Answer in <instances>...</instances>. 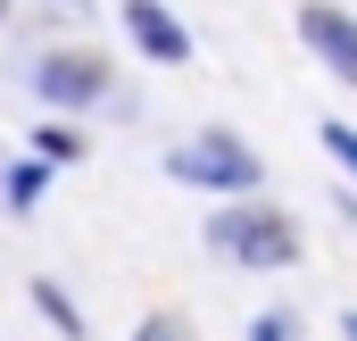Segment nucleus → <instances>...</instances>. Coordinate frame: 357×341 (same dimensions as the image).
<instances>
[{
    "mask_svg": "<svg viewBox=\"0 0 357 341\" xmlns=\"http://www.w3.org/2000/svg\"><path fill=\"white\" fill-rule=\"evenodd\" d=\"M208 242L225 258H241V266H291V258H299V233H291L274 208H225V217L208 225Z\"/></svg>",
    "mask_w": 357,
    "mask_h": 341,
    "instance_id": "1",
    "label": "nucleus"
},
{
    "mask_svg": "<svg viewBox=\"0 0 357 341\" xmlns=\"http://www.w3.org/2000/svg\"><path fill=\"white\" fill-rule=\"evenodd\" d=\"M175 175H183V183H225V191H250V183H258V159H250L241 142L208 133V142H191V150H175Z\"/></svg>",
    "mask_w": 357,
    "mask_h": 341,
    "instance_id": "2",
    "label": "nucleus"
},
{
    "mask_svg": "<svg viewBox=\"0 0 357 341\" xmlns=\"http://www.w3.org/2000/svg\"><path fill=\"white\" fill-rule=\"evenodd\" d=\"M33 92H50L59 108H75V100H100V92H108V67L84 59V50H59V59L33 67Z\"/></svg>",
    "mask_w": 357,
    "mask_h": 341,
    "instance_id": "3",
    "label": "nucleus"
},
{
    "mask_svg": "<svg viewBox=\"0 0 357 341\" xmlns=\"http://www.w3.org/2000/svg\"><path fill=\"white\" fill-rule=\"evenodd\" d=\"M299 34H307V50H316L333 75L357 84V17H341V8H299Z\"/></svg>",
    "mask_w": 357,
    "mask_h": 341,
    "instance_id": "4",
    "label": "nucleus"
},
{
    "mask_svg": "<svg viewBox=\"0 0 357 341\" xmlns=\"http://www.w3.org/2000/svg\"><path fill=\"white\" fill-rule=\"evenodd\" d=\"M125 25H133V42H142L150 59H167V67H175V59H191V34H183L158 0H125Z\"/></svg>",
    "mask_w": 357,
    "mask_h": 341,
    "instance_id": "5",
    "label": "nucleus"
},
{
    "mask_svg": "<svg viewBox=\"0 0 357 341\" xmlns=\"http://www.w3.org/2000/svg\"><path fill=\"white\" fill-rule=\"evenodd\" d=\"M33 300H42V317H50V325H59V333H84V317H75V308H67V300H59V291H50V283H33Z\"/></svg>",
    "mask_w": 357,
    "mask_h": 341,
    "instance_id": "6",
    "label": "nucleus"
},
{
    "mask_svg": "<svg viewBox=\"0 0 357 341\" xmlns=\"http://www.w3.org/2000/svg\"><path fill=\"white\" fill-rule=\"evenodd\" d=\"M324 150H333V159L357 175V133H349V125H324Z\"/></svg>",
    "mask_w": 357,
    "mask_h": 341,
    "instance_id": "7",
    "label": "nucleus"
},
{
    "mask_svg": "<svg viewBox=\"0 0 357 341\" xmlns=\"http://www.w3.org/2000/svg\"><path fill=\"white\" fill-rule=\"evenodd\" d=\"M133 341H191V333H183L175 317H142V333H133Z\"/></svg>",
    "mask_w": 357,
    "mask_h": 341,
    "instance_id": "8",
    "label": "nucleus"
}]
</instances>
